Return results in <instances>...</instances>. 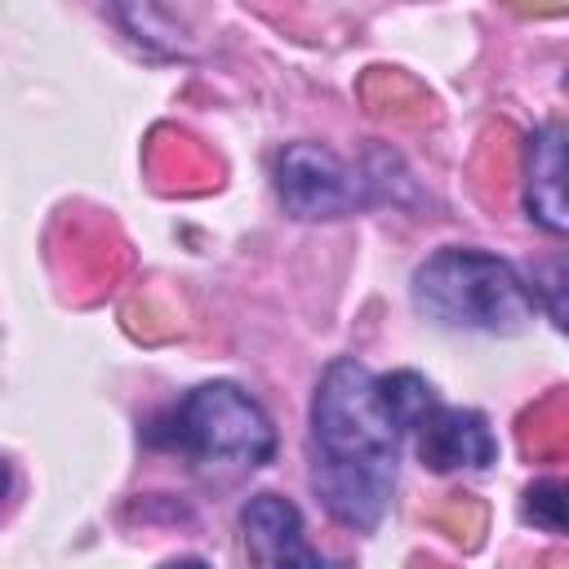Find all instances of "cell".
Instances as JSON below:
<instances>
[{
    "instance_id": "6da1fadb",
    "label": "cell",
    "mask_w": 569,
    "mask_h": 569,
    "mask_svg": "<svg viewBox=\"0 0 569 569\" xmlns=\"http://www.w3.org/2000/svg\"><path fill=\"white\" fill-rule=\"evenodd\" d=\"M400 440L405 427L382 396V378L356 356L329 360L311 396V489L338 525L378 529L391 507Z\"/></svg>"
},
{
    "instance_id": "277c9868",
    "label": "cell",
    "mask_w": 569,
    "mask_h": 569,
    "mask_svg": "<svg viewBox=\"0 0 569 569\" xmlns=\"http://www.w3.org/2000/svg\"><path fill=\"white\" fill-rule=\"evenodd\" d=\"M276 196L298 222H329L356 213L365 196V178L342 164L325 142H289L276 156Z\"/></svg>"
},
{
    "instance_id": "8992f818",
    "label": "cell",
    "mask_w": 569,
    "mask_h": 569,
    "mask_svg": "<svg viewBox=\"0 0 569 569\" xmlns=\"http://www.w3.org/2000/svg\"><path fill=\"white\" fill-rule=\"evenodd\" d=\"M413 445L431 471H485L498 462V436L489 431V418L480 409L440 400L413 422Z\"/></svg>"
},
{
    "instance_id": "5b68a950",
    "label": "cell",
    "mask_w": 569,
    "mask_h": 569,
    "mask_svg": "<svg viewBox=\"0 0 569 569\" xmlns=\"http://www.w3.org/2000/svg\"><path fill=\"white\" fill-rule=\"evenodd\" d=\"M240 533L253 569H342L338 560H329L320 547L307 542L302 511L284 493L271 489L253 493L240 507Z\"/></svg>"
},
{
    "instance_id": "3957f363",
    "label": "cell",
    "mask_w": 569,
    "mask_h": 569,
    "mask_svg": "<svg viewBox=\"0 0 569 569\" xmlns=\"http://www.w3.org/2000/svg\"><path fill=\"white\" fill-rule=\"evenodd\" d=\"M147 440L196 462H231V467H262L276 453V427L267 409L236 382H200L178 405H169L151 427Z\"/></svg>"
},
{
    "instance_id": "9c48e42d",
    "label": "cell",
    "mask_w": 569,
    "mask_h": 569,
    "mask_svg": "<svg viewBox=\"0 0 569 569\" xmlns=\"http://www.w3.org/2000/svg\"><path fill=\"white\" fill-rule=\"evenodd\" d=\"M160 569H209L200 556H178V560H164Z\"/></svg>"
},
{
    "instance_id": "52a82bcc",
    "label": "cell",
    "mask_w": 569,
    "mask_h": 569,
    "mask_svg": "<svg viewBox=\"0 0 569 569\" xmlns=\"http://www.w3.org/2000/svg\"><path fill=\"white\" fill-rule=\"evenodd\" d=\"M525 209L542 231L565 236L569 209H565V124L560 120H547L542 129L529 133V147H525Z\"/></svg>"
},
{
    "instance_id": "7a4b0ae2",
    "label": "cell",
    "mask_w": 569,
    "mask_h": 569,
    "mask_svg": "<svg viewBox=\"0 0 569 569\" xmlns=\"http://www.w3.org/2000/svg\"><path fill=\"white\" fill-rule=\"evenodd\" d=\"M413 307L445 329L520 333L533 320L538 298L507 258L471 244H449L418 262Z\"/></svg>"
},
{
    "instance_id": "30bf717a",
    "label": "cell",
    "mask_w": 569,
    "mask_h": 569,
    "mask_svg": "<svg viewBox=\"0 0 569 569\" xmlns=\"http://www.w3.org/2000/svg\"><path fill=\"white\" fill-rule=\"evenodd\" d=\"M9 489H13V467H9L4 458H0V502L9 498Z\"/></svg>"
},
{
    "instance_id": "ba28073f",
    "label": "cell",
    "mask_w": 569,
    "mask_h": 569,
    "mask_svg": "<svg viewBox=\"0 0 569 569\" xmlns=\"http://www.w3.org/2000/svg\"><path fill=\"white\" fill-rule=\"evenodd\" d=\"M565 489H560V480H542V485H533L525 498V516L529 520H538V525H547L551 533H560L565 529V498H560Z\"/></svg>"
}]
</instances>
